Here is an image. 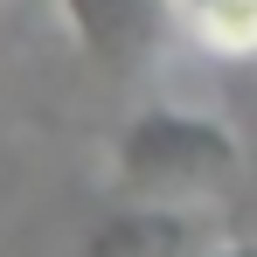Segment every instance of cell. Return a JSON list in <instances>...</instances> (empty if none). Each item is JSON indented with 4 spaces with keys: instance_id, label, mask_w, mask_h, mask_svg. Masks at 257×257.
Listing matches in <instances>:
<instances>
[{
    "instance_id": "obj_1",
    "label": "cell",
    "mask_w": 257,
    "mask_h": 257,
    "mask_svg": "<svg viewBox=\"0 0 257 257\" xmlns=\"http://www.w3.org/2000/svg\"><path fill=\"white\" fill-rule=\"evenodd\" d=\"M111 181L132 202H174L181 209V202H202V195H222V188L243 181V139L222 118L160 104V111H139L118 132Z\"/></svg>"
},
{
    "instance_id": "obj_2",
    "label": "cell",
    "mask_w": 257,
    "mask_h": 257,
    "mask_svg": "<svg viewBox=\"0 0 257 257\" xmlns=\"http://www.w3.org/2000/svg\"><path fill=\"white\" fill-rule=\"evenodd\" d=\"M56 14L111 77H139L167 42V21H181L174 0H56Z\"/></svg>"
},
{
    "instance_id": "obj_3",
    "label": "cell",
    "mask_w": 257,
    "mask_h": 257,
    "mask_svg": "<svg viewBox=\"0 0 257 257\" xmlns=\"http://www.w3.org/2000/svg\"><path fill=\"white\" fill-rule=\"evenodd\" d=\"M188 250H195V222L174 202H139L118 222H104L84 257H188Z\"/></svg>"
},
{
    "instance_id": "obj_4",
    "label": "cell",
    "mask_w": 257,
    "mask_h": 257,
    "mask_svg": "<svg viewBox=\"0 0 257 257\" xmlns=\"http://www.w3.org/2000/svg\"><path fill=\"white\" fill-rule=\"evenodd\" d=\"M188 35L222 63H257V0H174Z\"/></svg>"
},
{
    "instance_id": "obj_5",
    "label": "cell",
    "mask_w": 257,
    "mask_h": 257,
    "mask_svg": "<svg viewBox=\"0 0 257 257\" xmlns=\"http://www.w3.org/2000/svg\"><path fill=\"white\" fill-rule=\"evenodd\" d=\"M209 257H257V236H236V243H215Z\"/></svg>"
}]
</instances>
